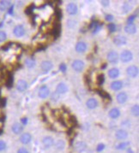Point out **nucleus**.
<instances>
[{
	"label": "nucleus",
	"instance_id": "obj_47",
	"mask_svg": "<svg viewBox=\"0 0 139 153\" xmlns=\"http://www.w3.org/2000/svg\"><path fill=\"white\" fill-rule=\"evenodd\" d=\"M22 123H23V125H27V124H28V119H27V118H22Z\"/></svg>",
	"mask_w": 139,
	"mask_h": 153
},
{
	"label": "nucleus",
	"instance_id": "obj_24",
	"mask_svg": "<svg viewBox=\"0 0 139 153\" xmlns=\"http://www.w3.org/2000/svg\"><path fill=\"white\" fill-rule=\"evenodd\" d=\"M131 145V143L129 142V141H121L120 143H119V144H117L116 145V149L117 150H126V149H128L129 148V146Z\"/></svg>",
	"mask_w": 139,
	"mask_h": 153
},
{
	"label": "nucleus",
	"instance_id": "obj_16",
	"mask_svg": "<svg viewBox=\"0 0 139 153\" xmlns=\"http://www.w3.org/2000/svg\"><path fill=\"white\" fill-rule=\"evenodd\" d=\"M87 50V44L83 41H79L78 43H76V51L78 53H83L85 52Z\"/></svg>",
	"mask_w": 139,
	"mask_h": 153
},
{
	"label": "nucleus",
	"instance_id": "obj_4",
	"mask_svg": "<svg viewBox=\"0 0 139 153\" xmlns=\"http://www.w3.org/2000/svg\"><path fill=\"white\" fill-rule=\"evenodd\" d=\"M72 69H73L76 72H82L85 67L84 63L82 62V60H75L73 63H72Z\"/></svg>",
	"mask_w": 139,
	"mask_h": 153
},
{
	"label": "nucleus",
	"instance_id": "obj_22",
	"mask_svg": "<svg viewBox=\"0 0 139 153\" xmlns=\"http://www.w3.org/2000/svg\"><path fill=\"white\" fill-rule=\"evenodd\" d=\"M111 89L113 91H119L123 87V82L120 81H114L111 83Z\"/></svg>",
	"mask_w": 139,
	"mask_h": 153
},
{
	"label": "nucleus",
	"instance_id": "obj_45",
	"mask_svg": "<svg viewBox=\"0 0 139 153\" xmlns=\"http://www.w3.org/2000/svg\"><path fill=\"white\" fill-rule=\"evenodd\" d=\"M100 4L103 5V6H107V5H109V1H100Z\"/></svg>",
	"mask_w": 139,
	"mask_h": 153
},
{
	"label": "nucleus",
	"instance_id": "obj_31",
	"mask_svg": "<svg viewBox=\"0 0 139 153\" xmlns=\"http://www.w3.org/2000/svg\"><path fill=\"white\" fill-rule=\"evenodd\" d=\"M96 81H97V84L98 85H102L103 83H104V81H105V77H104V74H99L98 76H97V78H96Z\"/></svg>",
	"mask_w": 139,
	"mask_h": 153
},
{
	"label": "nucleus",
	"instance_id": "obj_46",
	"mask_svg": "<svg viewBox=\"0 0 139 153\" xmlns=\"http://www.w3.org/2000/svg\"><path fill=\"white\" fill-rule=\"evenodd\" d=\"M122 125H123V126H126V127H129V126H130L131 124H130L129 121H127V120H126V121H124V122H122Z\"/></svg>",
	"mask_w": 139,
	"mask_h": 153
},
{
	"label": "nucleus",
	"instance_id": "obj_39",
	"mask_svg": "<svg viewBox=\"0 0 139 153\" xmlns=\"http://www.w3.org/2000/svg\"><path fill=\"white\" fill-rule=\"evenodd\" d=\"M135 19H136V16H134V15L129 16V18L127 19V22H128V24H133V22L135 21Z\"/></svg>",
	"mask_w": 139,
	"mask_h": 153
},
{
	"label": "nucleus",
	"instance_id": "obj_7",
	"mask_svg": "<svg viewBox=\"0 0 139 153\" xmlns=\"http://www.w3.org/2000/svg\"><path fill=\"white\" fill-rule=\"evenodd\" d=\"M13 33L17 38L23 37L25 34V29L24 27H23V25H17V26H16L14 27V29H13Z\"/></svg>",
	"mask_w": 139,
	"mask_h": 153
},
{
	"label": "nucleus",
	"instance_id": "obj_23",
	"mask_svg": "<svg viewBox=\"0 0 139 153\" xmlns=\"http://www.w3.org/2000/svg\"><path fill=\"white\" fill-rule=\"evenodd\" d=\"M124 32L129 33V34H133L137 32V27L134 24H127L124 27Z\"/></svg>",
	"mask_w": 139,
	"mask_h": 153
},
{
	"label": "nucleus",
	"instance_id": "obj_20",
	"mask_svg": "<svg viewBox=\"0 0 139 153\" xmlns=\"http://www.w3.org/2000/svg\"><path fill=\"white\" fill-rule=\"evenodd\" d=\"M108 76L111 79H116L119 76V70L117 68H112L108 70Z\"/></svg>",
	"mask_w": 139,
	"mask_h": 153
},
{
	"label": "nucleus",
	"instance_id": "obj_5",
	"mask_svg": "<svg viewBox=\"0 0 139 153\" xmlns=\"http://www.w3.org/2000/svg\"><path fill=\"white\" fill-rule=\"evenodd\" d=\"M128 132L124 129H119L117 130V132L115 133V137L119 140H124L128 138Z\"/></svg>",
	"mask_w": 139,
	"mask_h": 153
},
{
	"label": "nucleus",
	"instance_id": "obj_32",
	"mask_svg": "<svg viewBox=\"0 0 139 153\" xmlns=\"http://www.w3.org/2000/svg\"><path fill=\"white\" fill-rule=\"evenodd\" d=\"M6 148H7V145H6L5 141H4V140L0 139V152H4V151H5V150H6Z\"/></svg>",
	"mask_w": 139,
	"mask_h": 153
},
{
	"label": "nucleus",
	"instance_id": "obj_41",
	"mask_svg": "<svg viewBox=\"0 0 139 153\" xmlns=\"http://www.w3.org/2000/svg\"><path fill=\"white\" fill-rule=\"evenodd\" d=\"M17 153H29V152L28 151L27 148H25V147H21V148H19V149L17 150Z\"/></svg>",
	"mask_w": 139,
	"mask_h": 153
},
{
	"label": "nucleus",
	"instance_id": "obj_17",
	"mask_svg": "<svg viewBox=\"0 0 139 153\" xmlns=\"http://www.w3.org/2000/svg\"><path fill=\"white\" fill-rule=\"evenodd\" d=\"M11 130L12 132L15 134H21L23 130V127L21 123H18V122H15L12 127H11Z\"/></svg>",
	"mask_w": 139,
	"mask_h": 153
},
{
	"label": "nucleus",
	"instance_id": "obj_19",
	"mask_svg": "<svg viewBox=\"0 0 139 153\" xmlns=\"http://www.w3.org/2000/svg\"><path fill=\"white\" fill-rule=\"evenodd\" d=\"M86 105H87V107L89 109H90V110L95 109L98 106V101L95 98L91 97L90 99H88V101L86 102Z\"/></svg>",
	"mask_w": 139,
	"mask_h": 153
},
{
	"label": "nucleus",
	"instance_id": "obj_42",
	"mask_svg": "<svg viewBox=\"0 0 139 153\" xmlns=\"http://www.w3.org/2000/svg\"><path fill=\"white\" fill-rule=\"evenodd\" d=\"M98 92H99V94L102 97H104V98H110V97H109V95L106 93V92H103V91H98Z\"/></svg>",
	"mask_w": 139,
	"mask_h": 153
},
{
	"label": "nucleus",
	"instance_id": "obj_26",
	"mask_svg": "<svg viewBox=\"0 0 139 153\" xmlns=\"http://www.w3.org/2000/svg\"><path fill=\"white\" fill-rule=\"evenodd\" d=\"M65 145L66 143L64 139H58L55 144V147L57 151H64L65 148Z\"/></svg>",
	"mask_w": 139,
	"mask_h": 153
},
{
	"label": "nucleus",
	"instance_id": "obj_6",
	"mask_svg": "<svg viewBox=\"0 0 139 153\" xmlns=\"http://www.w3.org/2000/svg\"><path fill=\"white\" fill-rule=\"evenodd\" d=\"M19 140L20 142L23 144V145H28L31 142L32 140V135L29 134V133H24L23 134L20 138H19Z\"/></svg>",
	"mask_w": 139,
	"mask_h": 153
},
{
	"label": "nucleus",
	"instance_id": "obj_12",
	"mask_svg": "<svg viewBox=\"0 0 139 153\" xmlns=\"http://www.w3.org/2000/svg\"><path fill=\"white\" fill-rule=\"evenodd\" d=\"M39 97L41 98H47L50 95V90L47 86H43L41 87L39 90V93H38Z\"/></svg>",
	"mask_w": 139,
	"mask_h": 153
},
{
	"label": "nucleus",
	"instance_id": "obj_38",
	"mask_svg": "<svg viewBox=\"0 0 139 153\" xmlns=\"http://www.w3.org/2000/svg\"><path fill=\"white\" fill-rule=\"evenodd\" d=\"M76 22L74 21V20H69L67 22V25H68L69 27H73L76 26Z\"/></svg>",
	"mask_w": 139,
	"mask_h": 153
},
{
	"label": "nucleus",
	"instance_id": "obj_25",
	"mask_svg": "<svg viewBox=\"0 0 139 153\" xmlns=\"http://www.w3.org/2000/svg\"><path fill=\"white\" fill-rule=\"evenodd\" d=\"M11 6V3L7 0L0 1V11H4Z\"/></svg>",
	"mask_w": 139,
	"mask_h": 153
},
{
	"label": "nucleus",
	"instance_id": "obj_49",
	"mask_svg": "<svg viewBox=\"0 0 139 153\" xmlns=\"http://www.w3.org/2000/svg\"><path fill=\"white\" fill-rule=\"evenodd\" d=\"M106 64H104V65H103V67H102V69H105V68H106Z\"/></svg>",
	"mask_w": 139,
	"mask_h": 153
},
{
	"label": "nucleus",
	"instance_id": "obj_30",
	"mask_svg": "<svg viewBox=\"0 0 139 153\" xmlns=\"http://www.w3.org/2000/svg\"><path fill=\"white\" fill-rule=\"evenodd\" d=\"M122 9H123V12H124V14L128 13V12H129V11L131 9V4H127V3H124V4H123Z\"/></svg>",
	"mask_w": 139,
	"mask_h": 153
},
{
	"label": "nucleus",
	"instance_id": "obj_3",
	"mask_svg": "<svg viewBox=\"0 0 139 153\" xmlns=\"http://www.w3.org/2000/svg\"><path fill=\"white\" fill-rule=\"evenodd\" d=\"M126 73L131 78H136L138 75V68L137 66H135V65L129 66L126 69Z\"/></svg>",
	"mask_w": 139,
	"mask_h": 153
},
{
	"label": "nucleus",
	"instance_id": "obj_15",
	"mask_svg": "<svg viewBox=\"0 0 139 153\" xmlns=\"http://www.w3.org/2000/svg\"><path fill=\"white\" fill-rule=\"evenodd\" d=\"M127 98H128V95H127V93L124 92H119V93L117 95V97H116L117 102H118L119 104H120V105L124 104V103L127 101Z\"/></svg>",
	"mask_w": 139,
	"mask_h": 153
},
{
	"label": "nucleus",
	"instance_id": "obj_10",
	"mask_svg": "<svg viewBox=\"0 0 139 153\" xmlns=\"http://www.w3.org/2000/svg\"><path fill=\"white\" fill-rule=\"evenodd\" d=\"M42 143H43V145L46 149H49L54 145V139L51 136H46V137L43 138Z\"/></svg>",
	"mask_w": 139,
	"mask_h": 153
},
{
	"label": "nucleus",
	"instance_id": "obj_33",
	"mask_svg": "<svg viewBox=\"0 0 139 153\" xmlns=\"http://www.w3.org/2000/svg\"><path fill=\"white\" fill-rule=\"evenodd\" d=\"M51 99H52V101H53V102H57V100L59 99V94L57 93L56 92H52V95H51Z\"/></svg>",
	"mask_w": 139,
	"mask_h": 153
},
{
	"label": "nucleus",
	"instance_id": "obj_11",
	"mask_svg": "<svg viewBox=\"0 0 139 153\" xmlns=\"http://www.w3.org/2000/svg\"><path fill=\"white\" fill-rule=\"evenodd\" d=\"M66 10H67V13L71 16H74L77 13L78 11V8H77V5L74 3H70L68 5H67V8H66Z\"/></svg>",
	"mask_w": 139,
	"mask_h": 153
},
{
	"label": "nucleus",
	"instance_id": "obj_37",
	"mask_svg": "<svg viewBox=\"0 0 139 153\" xmlns=\"http://www.w3.org/2000/svg\"><path fill=\"white\" fill-rule=\"evenodd\" d=\"M105 145L103 144V143H100V144H99L98 145H97V147H96V151L98 152H102L104 149H105Z\"/></svg>",
	"mask_w": 139,
	"mask_h": 153
},
{
	"label": "nucleus",
	"instance_id": "obj_27",
	"mask_svg": "<svg viewBox=\"0 0 139 153\" xmlns=\"http://www.w3.org/2000/svg\"><path fill=\"white\" fill-rule=\"evenodd\" d=\"M36 64V62L33 58H27L25 60V65L28 68V69H32Z\"/></svg>",
	"mask_w": 139,
	"mask_h": 153
},
{
	"label": "nucleus",
	"instance_id": "obj_29",
	"mask_svg": "<svg viewBox=\"0 0 139 153\" xmlns=\"http://www.w3.org/2000/svg\"><path fill=\"white\" fill-rule=\"evenodd\" d=\"M131 114L134 115V116H138L139 115V108L138 105H133V107L131 108Z\"/></svg>",
	"mask_w": 139,
	"mask_h": 153
},
{
	"label": "nucleus",
	"instance_id": "obj_44",
	"mask_svg": "<svg viewBox=\"0 0 139 153\" xmlns=\"http://www.w3.org/2000/svg\"><path fill=\"white\" fill-rule=\"evenodd\" d=\"M105 18H106V21H107V22H112L114 20V16H112V15H106L105 16Z\"/></svg>",
	"mask_w": 139,
	"mask_h": 153
},
{
	"label": "nucleus",
	"instance_id": "obj_34",
	"mask_svg": "<svg viewBox=\"0 0 139 153\" xmlns=\"http://www.w3.org/2000/svg\"><path fill=\"white\" fill-rule=\"evenodd\" d=\"M107 28H108V30H109L110 32H114L116 31L117 27H116V25L114 24V23H110V24L107 25Z\"/></svg>",
	"mask_w": 139,
	"mask_h": 153
},
{
	"label": "nucleus",
	"instance_id": "obj_43",
	"mask_svg": "<svg viewBox=\"0 0 139 153\" xmlns=\"http://www.w3.org/2000/svg\"><path fill=\"white\" fill-rule=\"evenodd\" d=\"M66 69H67V67H66V65L65 64H60V66H59V69H60L61 72L65 73Z\"/></svg>",
	"mask_w": 139,
	"mask_h": 153
},
{
	"label": "nucleus",
	"instance_id": "obj_36",
	"mask_svg": "<svg viewBox=\"0 0 139 153\" xmlns=\"http://www.w3.org/2000/svg\"><path fill=\"white\" fill-rule=\"evenodd\" d=\"M33 5H30L29 7H28V8L26 9V10H25V14H27V15H31L32 14V12H33Z\"/></svg>",
	"mask_w": 139,
	"mask_h": 153
},
{
	"label": "nucleus",
	"instance_id": "obj_35",
	"mask_svg": "<svg viewBox=\"0 0 139 153\" xmlns=\"http://www.w3.org/2000/svg\"><path fill=\"white\" fill-rule=\"evenodd\" d=\"M7 39V34L4 31H0V42H4Z\"/></svg>",
	"mask_w": 139,
	"mask_h": 153
},
{
	"label": "nucleus",
	"instance_id": "obj_14",
	"mask_svg": "<svg viewBox=\"0 0 139 153\" xmlns=\"http://www.w3.org/2000/svg\"><path fill=\"white\" fill-rule=\"evenodd\" d=\"M68 92V87L66 86V84L61 82V83H58L56 87V92L58 94H65Z\"/></svg>",
	"mask_w": 139,
	"mask_h": 153
},
{
	"label": "nucleus",
	"instance_id": "obj_28",
	"mask_svg": "<svg viewBox=\"0 0 139 153\" xmlns=\"http://www.w3.org/2000/svg\"><path fill=\"white\" fill-rule=\"evenodd\" d=\"M60 28H61V27L59 26V24H56L55 26H54L52 34L55 36V38H57V36L59 35V33H60Z\"/></svg>",
	"mask_w": 139,
	"mask_h": 153
},
{
	"label": "nucleus",
	"instance_id": "obj_21",
	"mask_svg": "<svg viewBox=\"0 0 139 153\" xmlns=\"http://www.w3.org/2000/svg\"><path fill=\"white\" fill-rule=\"evenodd\" d=\"M108 115L112 119H117L120 115V111L118 108H113L108 113Z\"/></svg>",
	"mask_w": 139,
	"mask_h": 153
},
{
	"label": "nucleus",
	"instance_id": "obj_2",
	"mask_svg": "<svg viewBox=\"0 0 139 153\" xmlns=\"http://www.w3.org/2000/svg\"><path fill=\"white\" fill-rule=\"evenodd\" d=\"M133 59V55L130 51L124 50L123 51L122 53L120 54V60L123 63H129Z\"/></svg>",
	"mask_w": 139,
	"mask_h": 153
},
{
	"label": "nucleus",
	"instance_id": "obj_18",
	"mask_svg": "<svg viewBox=\"0 0 139 153\" xmlns=\"http://www.w3.org/2000/svg\"><path fill=\"white\" fill-rule=\"evenodd\" d=\"M28 88V83L24 80H19L17 82V91L23 92L26 89Z\"/></svg>",
	"mask_w": 139,
	"mask_h": 153
},
{
	"label": "nucleus",
	"instance_id": "obj_9",
	"mask_svg": "<svg viewBox=\"0 0 139 153\" xmlns=\"http://www.w3.org/2000/svg\"><path fill=\"white\" fill-rule=\"evenodd\" d=\"M52 67H53V64L50 61H43L41 64V70L44 74H47V73L49 72L50 70L52 69Z\"/></svg>",
	"mask_w": 139,
	"mask_h": 153
},
{
	"label": "nucleus",
	"instance_id": "obj_48",
	"mask_svg": "<svg viewBox=\"0 0 139 153\" xmlns=\"http://www.w3.org/2000/svg\"><path fill=\"white\" fill-rule=\"evenodd\" d=\"M13 13V6H11L10 9H9V14H12Z\"/></svg>",
	"mask_w": 139,
	"mask_h": 153
},
{
	"label": "nucleus",
	"instance_id": "obj_13",
	"mask_svg": "<svg viewBox=\"0 0 139 153\" xmlns=\"http://www.w3.org/2000/svg\"><path fill=\"white\" fill-rule=\"evenodd\" d=\"M75 149H76V151L77 152H85L86 149H87V144H86L85 142H83V141H78V142H76V145H75Z\"/></svg>",
	"mask_w": 139,
	"mask_h": 153
},
{
	"label": "nucleus",
	"instance_id": "obj_40",
	"mask_svg": "<svg viewBox=\"0 0 139 153\" xmlns=\"http://www.w3.org/2000/svg\"><path fill=\"white\" fill-rule=\"evenodd\" d=\"M12 85H13V77L11 75H9L7 80V86H8V87H11Z\"/></svg>",
	"mask_w": 139,
	"mask_h": 153
},
{
	"label": "nucleus",
	"instance_id": "obj_1",
	"mask_svg": "<svg viewBox=\"0 0 139 153\" xmlns=\"http://www.w3.org/2000/svg\"><path fill=\"white\" fill-rule=\"evenodd\" d=\"M107 60L110 64H118L119 62V54L117 51H111L110 52H108L107 54Z\"/></svg>",
	"mask_w": 139,
	"mask_h": 153
},
{
	"label": "nucleus",
	"instance_id": "obj_8",
	"mask_svg": "<svg viewBox=\"0 0 139 153\" xmlns=\"http://www.w3.org/2000/svg\"><path fill=\"white\" fill-rule=\"evenodd\" d=\"M114 43L118 46H121V45H124L127 43V40L124 36L123 35H117L114 38Z\"/></svg>",
	"mask_w": 139,
	"mask_h": 153
}]
</instances>
